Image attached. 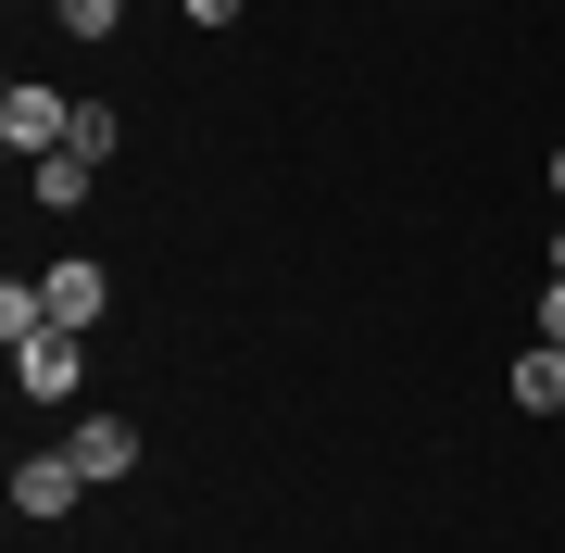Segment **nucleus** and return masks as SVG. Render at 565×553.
I'll list each match as a JSON object with an SVG mask.
<instances>
[{"mask_svg":"<svg viewBox=\"0 0 565 553\" xmlns=\"http://www.w3.org/2000/svg\"><path fill=\"white\" fill-rule=\"evenodd\" d=\"M63 139H76V102H63V88H39V76L0 88V151H13V164H39V151H63Z\"/></svg>","mask_w":565,"mask_h":553,"instance_id":"1","label":"nucleus"},{"mask_svg":"<svg viewBox=\"0 0 565 553\" xmlns=\"http://www.w3.org/2000/svg\"><path fill=\"white\" fill-rule=\"evenodd\" d=\"M76 491H88L76 453H25V466H13V515H39V529H51V515H76Z\"/></svg>","mask_w":565,"mask_h":553,"instance_id":"2","label":"nucleus"},{"mask_svg":"<svg viewBox=\"0 0 565 553\" xmlns=\"http://www.w3.org/2000/svg\"><path fill=\"white\" fill-rule=\"evenodd\" d=\"M39 289H51V328H76V340H88V328H102V302H114V277H102V265H88V252H63V265H51Z\"/></svg>","mask_w":565,"mask_h":553,"instance_id":"3","label":"nucleus"},{"mask_svg":"<svg viewBox=\"0 0 565 553\" xmlns=\"http://www.w3.org/2000/svg\"><path fill=\"white\" fill-rule=\"evenodd\" d=\"M13 377H25V403H76V377H88V365H76V328L25 340V352H13Z\"/></svg>","mask_w":565,"mask_h":553,"instance_id":"4","label":"nucleus"},{"mask_svg":"<svg viewBox=\"0 0 565 553\" xmlns=\"http://www.w3.org/2000/svg\"><path fill=\"white\" fill-rule=\"evenodd\" d=\"M63 453H76L88 478H126V466H139V428H126V415H88V428L63 440Z\"/></svg>","mask_w":565,"mask_h":553,"instance_id":"5","label":"nucleus"},{"mask_svg":"<svg viewBox=\"0 0 565 553\" xmlns=\"http://www.w3.org/2000/svg\"><path fill=\"white\" fill-rule=\"evenodd\" d=\"M88 177H102V164H88L76 139H63V151H39V164H25V189H39L51 214H76V202H88Z\"/></svg>","mask_w":565,"mask_h":553,"instance_id":"6","label":"nucleus"},{"mask_svg":"<svg viewBox=\"0 0 565 553\" xmlns=\"http://www.w3.org/2000/svg\"><path fill=\"white\" fill-rule=\"evenodd\" d=\"M515 403H527V415H565V352H553V340L515 352Z\"/></svg>","mask_w":565,"mask_h":553,"instance_id":"7","label":"nucleus"},{"mask_svg":"<svg viewBox=\"0 0 565 553\" xmlns=\"http://www.w3.org/2000/svg\"><path fill=\"white\" fill-rule=\"evenodd\" d=\"M0 340H13V352L51 340V289H39V277H0Z\"/></svg>","mask_w":565,"mask_h":553,"instance_id":"8","label":"nucleus"},{"mask_svg":"<svg viewBox=\"0 0 565 553\" xmlns=\"http://www.w3.org/2000/svg\"><path fill=\"white\" fill-rule=\"evenodd\" d=\"M51 25H63V39H114L126 0H51Z\"/></svg>","mask_w":565,"mask_h":553,"instance_id":"9","label":"nucleus"},{"mask_svg":"<svg viewBox=\"0 0 565 553\" xmlns=\"http://www.w3.org/2000/svg\"><path fill=\"white\" fill-rule=\"evenodd\" d=\"M541 340H553V352H565V277H553V289H541Z\"/></svg>","mask_w":565,"mask_h":553,"instance_id":"10","label":"nucleus"},{"mask_svg":"<svg viewBox=\"0 0 565 553\" xmlns=\"http://www.w3.org/2000/svg\"><path fill=\"white\" fill-rule=\"evenodd\" d=\"M177 13H189V25H239V0H177Z\"/></svg>","mask_w":565,"mask_h":553,"instance_id":"11","label":"nucleus"},{"mask_svg":"<svg viewBox=\"0 0 565 553\" xmlns=\"http://www.w3.org/2000/svg\"><path fill=\"white\" fill-rule=\"evenodd\" d=\"M553 277H565V226H553Z\"/></svg>","mask_w":565,"mask_h":553,"instance_id":"12","label":"nucleus"},{"mask_svg":"<svg viewBox=\"0 0 565 553\" xmlns=\"http://www.w3.org/2000/svg\"><path fill=\"white\" fill-rule=\"evenodd\" d=\"M553 202H565V151H553Z\"/></svg>","mask_w":565,"mask_h":553,"instance_id":"13","label":"nucleus"}]
</instances>
